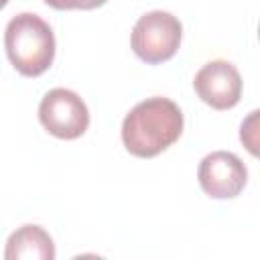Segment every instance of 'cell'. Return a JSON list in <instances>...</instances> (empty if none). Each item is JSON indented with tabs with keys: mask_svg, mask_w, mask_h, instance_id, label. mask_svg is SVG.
Instances as JSON below:
<instances>
[{
	"mask_svg": "<svg viewBox=\"0 0 260 260\" xmlns=\"http://www.w3.org/2000/svg\"><path fill=\"white\" fill-rule=\"evenodd\" d=\"M201 189L213 199H232L240 195L248 181V169L242 158L228 150H215L203 156L197 169Z\"/></svg>",
	"mask_w": 260,
	"mask_h": 260,
	"instance_id": "obj_5",
	"label": "cell"
},
{
	"mask_svg": "<svg viewBox=\"0 0 260 260\" xmlns=\"http://www.w3.org/2000/svg\"><path fill=\"white\" fill-rule=\"evenodd\" d=\"M183 132L181 108L162 95L136 104L122 122V142L126 150L140 158H152L179 140Z\"/></svg>",
	"mask_w": 260,
	"mask_h": 260,
	"instance_id": "obj_1",
	"label": "cell"
},
{
	"mask_svg": "<svg viewBox=\"0 0 260 260\" xmlns=\"http://www.w3.org/2000/svg\"><path fill=\"white\" fill-rule=\"evenodd\" d=\"M6 260H53L55 244L45 228L26 223L10 234L4 250Z\"/></svg>",
	"mask_w": 260,
	"mask_h": 260,
	"instance_id": "obj_7",
	"label": "cell"
},
{
	"mask_svg": "<svg viewBox=\"0 0 260 260\" xmlns=\"http://www.w3.org/2000/svg\"><path fill=\"white\" fill-rule=\"evenodd\" d=\"M4 47L14 69L26 77L45 73L55 59V35L39 14L20 12L4 30Z\"/></svg>",
	"mask_w": 260,
	"mask_h": 260,
	"instance_id": "obj_2",
	"label": "cell"
},
{
	"mask_svg": "<svg viewBox=\"0 0 260 260\" xmlns=\"http://www.w3.org/2000/svg\"><path fill=\"white\" fill-rule=\"evenodd\" d=\"M256 118H258V110L250 112L248 120L242 122V130H240V138H242V142L248 146V150H250L252 154L258 152V150H256V138L252 136V134L256 132Z\"/></svg>",
	"mask_w": 260,
	"mask_h": 260,
	"instance_id": "obj_9",
	"label": "cell"
},
{
	"mask_svg": "<svg viewBox=\"0 0 260 260\" xmlns=\"http://www.w3.org/2000/svg\"><path fill=\"white\" fill-rule=\"evenodd\" d=\"M39 120L45 130L57 138H79L89 126V112L85 102L71 89H49L39 104Z\"/></svg>",
	"mask_w": 260,
	"mask_h": 260,
	"instance_id": "obj_4",
	"label": "cell"
},
{
	"mask_svg": "<svg viewBox=\"0 0 260 260\" xmlns=\"http://www.w3.org/2000/svg\"><path fill=\"white\" fill-rule=\"evenodd\" d=\"M181 37L183 26L177 16L165 10H152L136 20L130 43L142 61L156 65L169 61L179 51Z\"/></svg>",
	"mask_w": 260,
	"mask_h": 260,
	"instance_id": "obj_3",
	"label": "cell"
},
{
	"mask_svg": "<svg viewBox=\"0 0 260 260\" xmlns=\"http://www.w3.org/2000/svg\"><path fill=\"white\" fill-rule=\"evenodd\" d=\"M193 87L197 95L215 110H230L242 98V77L234 63L213 59L205 63L195 79Z\"/></svg>",
	"mask_w": 260,
	"mask_h": 260,
	"instance_id": "obj_6",
	"label": "cell"
},
{
	"mask_svg": "<svg viewBox=\"0 0 260 260\" xmlns=\"http://www.w3.org/2000/svg\"><path fill=\"white\" fill-rule=\"evenodd\" d=\"M106 2L108 0H45V4H49L55 10H71V8L91 10V8H98Z\"/></svg>",
	"mask_w": 260,
	"mask_h": 260,
	"instance_id": "obj_8",
	"label": "cell"
},
{
	"mask_svg": "<svg viewBox=\"0 0 260 260\" xmlns=\"http://www.w3.org/2000/svg\"><path fill=\"white\" fill-rule=\"evenodd\" d=\"M6 4H8V0H0V10H2V8L6 6Z\"/></svg>",
	"mask_w": 260,
	"mask_h": 260,
	"instance_id": "obj_10",
	"label": "cell"
}]
</instances>
